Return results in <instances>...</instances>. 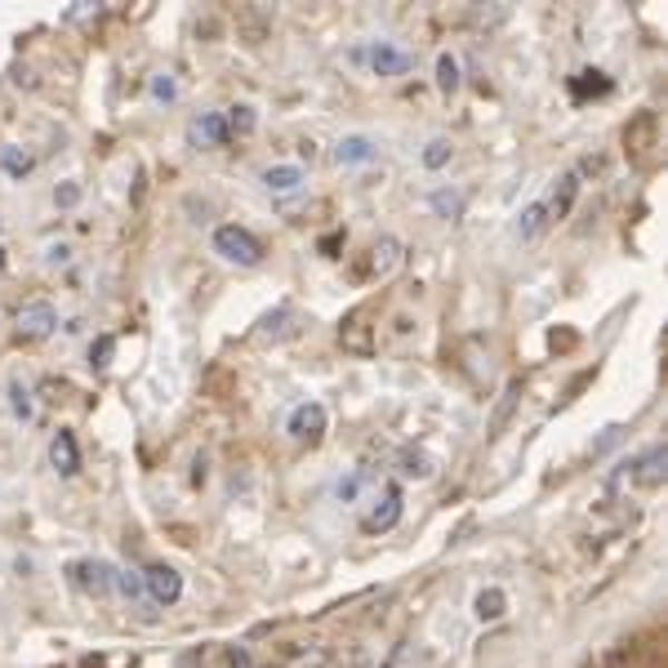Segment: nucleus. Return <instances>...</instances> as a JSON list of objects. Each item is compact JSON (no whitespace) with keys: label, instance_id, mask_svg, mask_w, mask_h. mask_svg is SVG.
<instances>
[{"label":"nucleus","instance_id":"nucleus-7","mask_svg":"<svg viewBox=\"0 0 668 668\" xmlns=\"http://www.w3.org/2000/svg\"><path fill=\"white\" fill-rule=\"evenodd\" d=\"M338 343H343V352H352V356H370V352H374V325H370V316H365V312L343 316Z\"/></svg>","mask_w":668,"mask_h":668},{"label":"nucleus","instance_id":"nucleus-13","mask_svg":"<svg viewBox=\"0 0 668 668\" xmlns=\"http://www.w3.org/2000/svg\"><path fill=\"white\" fill-rule=\"evenodd\" d=\"M396 472L410 477V481H428L436 472V459L423 445H405V450H396Z\"/></svg>","mask_w":668,"mask_h":668},{"label":"nucleus","instance_id":"nucleus-32","mask_svg":"<svg viewBox=\"0 0 668 668\" xmlns=\"http://www.w3.org/2000/svg\"><path fill=\"white\" fill-rule=\"evenodd\" d=\"M227 668H258L245 646H227Z\"/></svg>","mask_w":668,"mask_h":668},{"label":"nucleus","instance_id":"nucleus-19","mask_svg":"<svg viewBox=\"0 0 668 668\" xmlns=\"http://www.w3.org/2000/svg\"><path fill=\"white\" fill-rule=\"evenodd\" d=\"M517 401H521V383L512 379V383L503 387V396H499V405L490 410V436H499V432L508 428V419H512V410H517Z\"/></svg>","mask_w":668,"mask_h":668},{"label":"nucleus","instance_id":"nucleus-37","mask_svg":"<svg viewBox=\"0 0 668 668\" xmlns=\"http://www.w3.org/2000/svg\"><path fill=\"white\" fill-rule=\"evenodd\" d=\"M298 156H303V160H316V143H312V138H303V143H298Z\"/></svg>","mask_w":668,"mask_h":668},{"label":"nucleus","instance_id":"nucleus-23","mask_svg":"<svg viewBox=\"0 0 668 668\" xmlns=\"http://www.w3.org/2000/svg\"><path fill=\"white\" fill-rule=\"evenodd\" d=\"M548 227V205L543 200H534V205H525L521 209V218H517V232H521V240H530V236H539Z\"/></svg>","mask_w":668,"mask_h":668},{"label":"nucleus","instance_id":"nucleus-3","mask_svg":"<svg viewBox=\"0 0 668 668\" xmlns=\"http://www.w3.org/2000/svg\"><path fill=\"white\" fill-rule=\"evenodd\" d=\"M13 330H18V338H45V334H53V330H58L53 303H45V298L22 303V307L13 312Z\"/></svg>","mask_w":668,"mask_h":668},{"label":"nucleus","instance_id":"nucleus-6","mask_svg":"<svg viewBox=\"0 0 668 668\" xmlns=\"http://www.w3.org/2000/svg\"><path fill=\"white\" fill-rule=\"evenodd\" d=\"M143 592L156 601V606H174L183 597V574L174 566H147L143 570Z\"/></svg>","mask_w":668,"mask_h":668},{"label":"nucleus","instance_id":"nucleus-10","mask_svg":"<svg viewBox=\"0 0 668 668\" xmlns=\"http://www.w3.org/2000/svg\"><path fill=\"white\" fill-rule=\"evenodd\" d=\"M405 267V245L396 236H379L374 249H370V272L374 276H396Z\"/></svg>","mask_w":668,"mask_h":668},{"label":"nucleus","instance_id":"nucleus-5","mask_svg":"<svg viewBox=\"0 0 668 668\" xmlns=\"http://www.w3.org/2000/svg\"><path fill=\"white\" fill-rule=\"evenodd\" d=\"M325 423H330L325 405H321V401H303V405L289 410V423H285V428H289L294 441H307V445H312V441L325 436Z\"/></svg>","mask_w":668,"mask_h":668},{"label":"nucleus","instance_id":"nucleus-14","mask_svg":"<svg viewBox=\"0 0 668 668\" xmlns=\"http://www.w3.org/2000/svg\"><path fill=\"white\" fill-rule=\"evenodd\" d=\"M410 53H401V49H392V45H374L370 49V67H374V76H405L410 71Z\"/></svg>","mask_w":668,"mask_h":668},{"label":"nucleus","instance_id":"nucleus-30","mask_svg":"<svg viewBox=\"0 0 668 668\" xmlns=\"http://www.w3.org/2000/svg\"><path fill=\"white\" fill-rule=\"evenodd\" d=\"M76 200H80V187H76V183H62V187H53V205H58V209H71Z\"/></svg>","mask_w":668,"mask_h":668},{"label":"nucleus","instance_id":"nucleus-34","mask_svg":"<svg viewBox=\"0 0 668 668\" xmlns=\"http://www.w3.org/2000/svg\"><path fill=\"white\" fill-rule=\"evenodd\" d=\"M356 490H361V477H343V481L334 485V494H338V499H356Z\"/></svg>","mask_w":668,"mask_h":668},{"label":"nucleus","instance_id":"nucleus-16","mask_svg":"<svg viewBox=\"0 0 668 668\" xmlns=\"http://www.w3.org/2000/svg\"><path fill=\"white\" fill-rule=\"evenodd\" d=\"M574 196H579V174L570 169V174H561V178H557V191L543 200V205H548V218H566V214H570V205H574Z\"/></svg>","mask_w":668,"mask_h":668},{"label":"nucleus","instance_id":"nucleus-8","mask_svg":"<svg viewBox=\"0 0 668 668\" xmlns=\"http://www.w3.org/2000/svg\"><path fill=\"white\" fill-rule=\"evenodd\" d=\"M664 472H668V450H664V445H650L646 454H637V459L628 463V481H632V485H646V490H655V485L664 481Z\"/></svg>","mask_w":668,"mask_h":668},{"label":"nucleus","instance_id":"nucleus-4","mask_svg":"<svg viewBox=\"0 0 668 668\" xmlns=\"http://www.w3.org/2000/svg\"><path fill=\"white\" fill-rule=\"evenodd\" d=\"M623 147L632 160H646L655 147H659V116L655 111H637L628 125H623Z\"/></svg>","mask_w":668,"mask_h":668},{"label":"nucleus","instance_id":"nucleus-22","mask_svg":"<svg viewBox=\"0 0 668 668\" xmlns=\"http://www.w3.org/2000/svg\"><path fill=\"white\" fill-rule=\"evenodd\" d=\"M459 85H463V76H459V58H454V53H441V58H436V89L450 98V94H459Z\"/></svg>","mask_w":668,"mask_h":668},{"label":"nucleus","instance_id":"nucleus-26","mask_svg":"<svg viewBox=\"0 0 668 668\" xmlns=\"http://www.w3.org/2000/svg\"><path fill=\"white\" fill-rule=\"evenodd\" d=\"M450 156H454V147H450L445 138H432V143L423 147V165H428V169H441V165H450Z\"/></svg>","mask_w":668,"mask_h":668},{"label":"nucleus","instance_id":"nucleus-35","mask_svg":"<svg viewBox=\"0 0 668 668\" xmlns=\"http://www.w3.org/2000/svg\"><path fill=\"white\" fill-rule=\"evenodd\" d=\"M615 441H619V428H606V436H601V441L592 445V454H606V450H610Z\"/></svg>","mask_w":668,"mask_h":668},{"label":"nucleus","instance_id":"nucleus-29","mask_svg":"<svg viewBox=\"0 0 668 668\" xmlns=\"http://www.w3.org/2000/svg\"><path fill=\"white\" fill-rule=\"evenodd\" d=\"M285 321H294V312H289V307H276V312H267V316H263V334H285V330H289Z\"/></svg>","mask_w":668,"mask_h":668},{"label":"nucleus","instance_id":"nucleus-20","mask_svg":"<svg viewBox=\"0 0 668 668\" xmlns=\"http://www.w3.org/2000/svg\"><path fill=\"white\" fill-rule=\"evenodd\" d=\"M325 664H330V650L316 646V641H307V646H289V655H285L281 668H325Z\"/></svg>","mask_w":668,"mask_h":668},{"label":"nucleus","instance_id":"nucleus-2","mask_svg":"<svg viewBox=\"0 0 668 668\" xmlns=\"http://www.w3.org/2000/svg\"><path fill=\"white\" fill-rule=\"evenodd\" d=\"M401 512H405L401 490H396V485H383V490L361 508V530H365V534H387V530H396Z\"/></svg>","mask_w":668,"mask_h":668},{"label":"nucleus","instance_id":"nucleus-1","mask_svg":"<svg viewBox=\"0 0 668 668\" xmlns=\"http://www.w3.org/2000/svg\"><path fill=\"white\" fill-rule=\"evenodd\" d=\"M214 254H223L236 267H258L263 263V240L249 227L223 223V227H214Z\"/></svg>","mask_w":668,"mask_h":668},{"label":"nucleus","instance_id":"nucleus-11","mask_svg":"<svg viewBox=\"0 0 668 668\" xmlns=\"http://www.w3.org/2000/svg\"><path fill=\"white\" fill-rule=\"evenodd\" d=\"M187 138H191L196 147H223L232 134H227V120H223L218 111H200V116L187 125Z\"/></svg>","mask_w":668,"mask_h":668},{"label":"nucleus","instance_id":"nucleus-31","mask_svg":"<svg viewBox=\"0 0 668 668\" xmlns=\"http://www.w3.org/2000/svg\"><path fill=\"white\" fill-rule=\"evenodd\" d=\"M111 347H116V338H107V334H102V338H98V343L89 347V361H94V365L102 370V365H107V356H111Z\"/></svg>","mask_w":668,"mask_h":668},{"label":"nucleus","instance_id":"nucleus-17","mask_svg":"<svg viewBox=\"0 0 668 668\" xmlns=\"http://www.w3.org/2000/svg\"><path fill=\"white\" fill-rule=\"evenodd\" d=\"M263 187L267 191H298L303 187V169L298 165H267L263 169Z\"/></svg>","mask_w":668,"mask_h":668},{"label":"nucleus","instance_id":"nucleus-18","mask_svg":"<svg viewBox=\"0 0 668 668\" xmlns=\"http://www.w3.org/2000/svg\"><path fill=\"white\" fill-rule=\"evenodd\" d=\"M428 205H432L436 218H459V214L468 209V196H463L459 187H436V191L428 196Z\"/></svg>","mask_w":668,"mask_h":668},{"label":"nucleus","instance_id":"nucleus-28","mask_svg":"<svg viewBox=\"0 0 668 668\" xmlns=\"http://www.w3.org/2000/svg\"><path fill=\"white\" fill-rule=\"evenodd\" d=\"M111 588H120V597L134 601V597H143V574H138V570H116V574H111Z\"/></svg>","mask_w":668,"mask_h":668},{"label":"nucleus","instance_id":"nucleus-9","mask_svg":"<svg viewBox=\"0 0 668 668\" xmlns=\"http://www.w3.org/2000/svg\"><path fill=\"white\" fill-rule=\"evenodd\" d=\"M111 566L107 561H76L71 566V583L85 592V597H107L111 592Z\"/></svg>","mask_w":668,"mask_h":668},{"label":"nucleus","instance_id":"nucleus-33","mask_svg":"<svg viewBox=\"0 0 668 668\" xmlns=\"http://www.w3.org/2000/svg\"><path fill=\"white\" fill-rule=\"evenodd\" d=\"M151 94H156V98H165V102H174V94H178V89H174V80L160 71V76L151 80Z\"/></svg>","mask_w":668,"mask_h":668},{"label":"nucleus","instance_id":"nucleus-27","mask_svg":"<svg viewBox=\"0 0 668 668\" xmlns=\"http://www.w3.org/2000/svg\"><path fill=\"white\" fill-rule=\"evenodd\" d=\"M9 405H13V414H18V419H31V414H36L31 387H22V383H9Z\"/></svg>","mask_w":668,"mask_h":668},{"label":"nucleus","instance_id":"nucleus-15","mask_svg":"<svg viewBox=\"0 0 668 668\" xmlns=\"http://www.w3.org/2000/svg\"><path fill=\"white\" fill-rule=\"evenodd\" d=\"M334 160L338 165H365V160H374V143L365 134H347L334 143Z\"/></svg>","mask_w":668,"mask_h":668},{"label":"nucleus","instance_id":"nucleus-38","mask_svg":"<svg viewBox=\"0 0 668 668\" xmlns=\"http://www.w3.org/2000/svg\"><path fill=\"white\" fill-rule=\"evenodd\" d=\"M0 267H4V249H0Z\"/></svg>","mask_w":668,"mask_h":668},{"label":"nucleus","instance_id":"nucleus-24","mask_svg":"<svg viewBox=\"0 0 668 668\" xmlns=\"http://www.w3.org/2000/svg\"><path fill=\"white\" fill-rule=\"evenodd\" d=\"M0 165H4V174H13V178H22V174H31V151H18V147H0Z\"/></svg>","mask_w":668,"mask_h":668},{"label":"nucleus","instance_id":"nucleus-36","mask_svg":"<svg viewBox=\"0 0 668 668\" xmlns=\"http://www.w3.org/2000/svg\"><path fill=\"white\" fill-rule=\"evenodd\" d=\"M67 254H71V249H67V245H49V249H45V258H49V263H62V258H67Z\"/></svg>","mask_w":668,"mask_h":668},{"label":"nucleus","instance_id":"nucleus-21","mask_svg":"<svg viewBox=\"0 0 668 668\" xmlns=\"http://www.w3.org/2000/svg\"><path fill=\"white\" fill-rule=\"evenodd\" d=\"M472 610H477V619H481V623H494V619H503V615H508V597H503L499 588H485V592H477Z\"/></svg>","mask_w":668,"mask_h":668},{"label":"nucleus","instance_id":"nucleus-25","mask_svg":"<svg viewBox=\"0 0 668 668\" xmlns=\"http://www.w3.org/2000/svg\"><path fill=\"white\" fill-rule=\"evenodd\" d=\"M223 120H227V134H254V125H258L254 107H245V102H240V107H232Z\"/></svg>","mask_w":668,"mask_h":668},{"label":"nucleus","instance_id":"nucleus-12","mask_svg":"<svg viewBox=\"0 0 668 668\" xmlns=\"http://www.w3.org/2000/svg\"><path fill=\"white\" fill-rule=\"evenodd\" d=\"M49 463H53L62 477L80 472V450H76V436H71L67 428H58V432H53V441H49Z\"/></svg>","mask_w":668,"mask_h":668}]
</instances>
